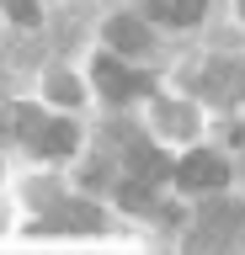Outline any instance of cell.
Returning a JSON list of instances; mask_svg holds the SVG:
<instances>
[{
    "mask_svg": "<svg viewBox=\"0 0 245 255\" xmlns=\"http://www.w3.org/2000/svg\"><path fill=\"white\" fill-rule=\"evenodd\" d=\"M53 101H64V107H69V101H80V85H75L69 75H59V80H53Z\"/></svg>",
    "mask_w": 245,
    "mask_h": 255,
    "instance_id": "11",
    "label": "cell"
},
{
    "mask_svg": "<svg viewBox=\"0 0 245 255\" xmlns=\"http://www.w3.org/2000/svg\"><path fill=\"white\" fill-rule=\"evenodd\" d=\"M96 85H101L107 101H128V96L149 91V80L139 75V69H123L117 59H101V64H96Z\"/></svg>",
    "mask_w": 245,
    "mask_h": 255,
    "instance_id": "2",
    "label": "cell"
},
{
    "mask_svg": "<svg viewBox=\"0 0 245 255\" xmlns=\"http://www.w3.org/2000/svg\"><path fill=\"white\" fill-rule=\"evenodd\" d=\"M240 11H245V0H240Z\"/></svg>",
    "mask_w": 245,
    "mask_h": 255,
    "instance_id": "12",
    "label": "cell"
},
{
    "mask_svg": "<svg viewBox=\"0 0 245 255\" xmlns=\"http://www.w3.org/2000/svg\"><path fill=\"white\" fill-rule=\"evenodd\" d=\"M128 175H133V181H144V186H155V181H165V175H176V170H171V159H165L160 149L133 143V149H128Z\"/></svg>",
    "mask_w": 245,
    "mask_h": 255,
    "instance_id": "3",
    "label": "cell"
},
{
    "mask_svg": "<svg viewBox=\"0 0 245 255\" xmlns=\"http://www.w3.org/2000/svg\"><path fill=\"white\" fill-rule=\"evenodd\" d=\"M155 117H160V128H165V133H176V138H181V133H192V112H187V107H171V101H165Z\"/></svg>",
    "mask_w": 245,
    "mask_h": 255,
    "instance_id": "8",
    "label": "cell"
},
{
    "mask_svg": "<svg viewBox=\"0 0 245 255\" xmlns=\"http://www.w3.org/2000/svg\"><path fill=\"white\" fill-rule=\"evenodd\" d=\"M37 154H69L75 149V123H43V133L32 138Z\"/></svg>",
    "mask_w": 245,
    "mask_h": 255,
    "instance_id": "7",
    "label": "cell"
},
{
    "mask_svg": "<svg viewBox=\"0 0 245 255\" xmlns=\"http://www.w3.org/2000/svg\"><path fill=\"white\" fill-rule=\"evenodd\" d=\"M229 181V165L219 154H208V149H197V154H187L176 165V186L181 191H219Z\"/></svg>",
    "mask_w": 245,
    "mask_h": 255,
    "instance_id": "1",
    "label": "cell"
},
{
    "mask_svg": "<svg viewBox=\"0 0 245 255\" xmlns=\"http://www.w3.org/2000/svg\"><path fill=\"white\" fill-rule=\"evenodd\" d=\"M107 43H112L117 53H144V48H149V32H144V21H128V16H117L112 27H107Z\"/></svg>",
    "mask_w": 245,
    "mask_h": 255,
    "instance_id": "4",
    "label": "cell"
},
{
    "mask_svg": "<svg viewBox=\"0 0 245 255\" xmlns=\"http://www.w3.org/2000/svg\"><path fill=\"white\" fill-rule=\"evenodd\" d=\"M0 5H5V16L21 21V27H32V21H37V5H32V0H0Z\"/></svg>",
    "mask_w": 245,
    "mask_h": 255,
    "instance_id": "10",
    "label": "cell"
},
{
    "mask_svg": "<svg viewBox=\"0 0 245 255\" xmlns=\"http://www.w3.org/2000/svg\"><path fill=\"white\" fill-rule=\"evenodd\" d=\"M37 229H69V234H91V229H101V218H96V207H59L53 218H43Z\"/></svg>",
    "mask_w": 245,
    "mask_h": 255,
    "instance_id": "6",
    "label": "cell"
},
{
    "mask_svg": "<svg viewBox=\"0 0 245 255\" xmlns=\"http://www.w3.org/2000/svg\"><path fill=\"white\" fill-rule=\"evenodd\" d=\"M203 5L208 0H149V16H160L171 27H192L197 16H203Z\"/></svg>",
    "mask_w": 245,
    "mask_h": 255,
    "instance_id": "5",
    "label": "cell"
},
{
    "mask_svg": "<svg viewBox=\"0 0 245 255\" xmlns=\"http://www.w3.org/2000/svg\"><path fill=\"white\" fill-rule=\"evenodd\" d=\"M117 202H123V207H149V186H144V181H123Z\"/></svg>",
    "mask_w": 245,
    "mask_h": 255,
    "instance_id": "9",
    "label": "cell"
}]
</instances>
